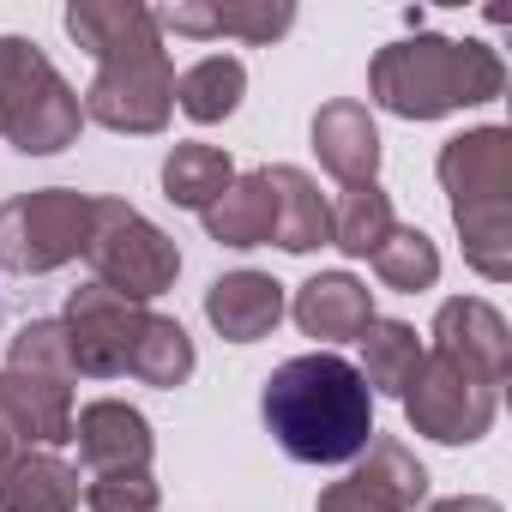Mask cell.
Instances as JSON below:
<instances>
[{"mask_svg":"<svg viewBox=\"0 0 512 512\" xmlns=\"http://www.w3.org/2000/svg\"><path fill=\"white\" fill-rule=\"evenodd\" d=\"M67 37L91 49L97 79L79 97L85 121L109 133H163L175 109V67L157 31V13L139 0H73Z\"/></svg>","mask_w":512,"mask_h":512,"instance_id":"cell-1","label":"cell"},{"mask_svg":"<svg viewBox=\"0 0 512 512\" xmlns=\"http://www.w3.org/2000/svg\"><path fill=\"white\" fill-rule=\"evenodd\" d=\"M260 416L296 464H350L374 440V392L356 362L332 350L290 356L284 368H272Z\"/></svg>","mask_w":512,"mask_h":512,"instance_id":"cell-2","label":"cell"},{"mask_svg":"<svg viewBox=\"0 0 512 512\" xmlns=\"http://www.w3.org/2000/svg\"><path fill=\"white\" fill-rule=\"evenodd\" d=\"M500 91H506V67L488 43L416 31L404 43H386L368 61V97L398 121H440V115L494 103Z\"/></svg>","mask_w":512,"mask_h":512,"instance_id":"cell-3","label":"cell"},{"mask_svg":"<svg viewBox=\"0 0 512 512\" xmlns=\"http://www.w3.org/2000/svg\"><path fill=\"white\" fill-rule=\"evenodd\" d=\"M440 187L452 205V223L464 235V260L488 278H512V133L506 127H470L440 145Z\"/></svg>","mask_w":512,"mask_h":512,"instance_id":"cell-4","label":"cell"},{"mask_svg":"<svg viewBox=\"0 0 512 512\" xmlns=\"http://www.w3.org/2000/svg\"><path fill=\"white\" fill-rule=\"evenodd\" d=\"M79 91L31 37H0V139L25 157H55L79 139Z\"/></svg>","mask_w":512,"mask_h":512,"instance_id":"cell-5","label":"cell"},{"mask_svg":"<svg viewBox=\"0 0 512 512\" xmlns=\"http://www.w3.org/2000/svg\"><path fill=\"white\" fill-rule=\"evenodd\" d=\"M85 260H91L97 284L127 296V302H151L181 278V247L151 217H139L127 199H91Z\"/></svg>","mask_w":512,"mask_h":512,"instance_id":"cell-6","label":"cell"},{"mask_svg":"<svg viewBox=\"0 0 512 512\" xmlns=\"http://www.w3.org/2000/svg\"><path fill=\"white\" fill-rule=\"evenodd\" d=\"M91 241V193L79 187H37L0 205V266L19 278L61 272Z\"/></svg>","mask_w":512,"mask_h":512,"instance_id":"cell-7","label":"cell"},{"mask_svg":"<svg viewBox=\"0 0 512 512\" xmlns=\"http://www.w3.org/2000/svg\"><path fill=\"white\" fill-rule=\"evenodd\" d=\"M494 410H500V386L482 368H470L446 350H422L416 380L404 386V416L416 434H428L440 446H476L494 428Z\"/></svg>","mask_w":512,"mask_h":512,"instance_id":"cell-8","label":"cell"},{"mask_svg":"<svg viewBox=\"0 0 512 512\" xmlns=\"http://www.w3.org/2000/svg\"><path fill=\"white\" fill-rule=\"evenodd\" d=\"M151 308L145 302H127L103 284H85L67 296V314H61V332H67V356H73V380H121L133 374V350H139V332H145Z\"/></svg>","mask_w":512,"mask_h":512,"instance_id":"cell-9","label":"cell"},{"mask_svg":"<svg viewBox=\"0 0 512 512\" xmlns=\"http://www.w3.org/2000/svg\"><path fill=\"white\" fill-rule=\"evenodd\" d=\"M428 500V470L404 440H368V452L320 488L314 512H416Z\"/></svg>","mask_w":512,"mask_h":512,"instance_id":"cell-10","label":"cell"},{"mask_svg":"<svg viewBox=\"0 0 512 512\" xmlns=\"http://www.w3.org/2000/svg\"><path fill=\"white\" fill-rule=\"evenodd\" d=\"M73 440H79V458H85L91 476H103V470H151V452H157L151 422L121 398L85 404L73 416Z\"/></svg>","mask_w":512,"mask_h":512,"instance_id":"cell-11","label":"cell"},{"mask_svg":"<svg viewBox=\"0 0 512 512\" xmlns=\"http://www.w3.org/2000/svg\"><path fill=\"white\" fill-rule=\"evenodd\" d=\"M0 422L13 428L19 446H43V452L67 446L73 440V392H67V380L0 368Z\"/></svg>","mask_w":512,"mask_h":512,"instance_id":"cell-12","label":"cell"},{"mask_svg":"<svg viewBox=\"0 0 512 512\" xmlns=\"http://www.w3.org/2000/svg\"><path fill=\"white\" fill-rule=\"evenodd\" d=\"M434 350H446V356L482 368L494 386H506L512 332H506V320H500L494 302H482V296H452V302L434 314Z\"/></svg>","mask_w":512,"mask_h":512,"instance_id":"cell-13","label":"cell"},{"mask_svg":"<svg viewBox=\"0 0 512 512\" xmlns=\"http://www.w3.org/2000/svg\"><path fill=\"white\" fill-rule=\"evenodd\" d=\"M205 320L223 344H260L284 320V284L266 272H223L205 290Z\"/></svg>","mask_w":512,"mask_h":512,"instance_id":"cell-14","label":"cell"},{"mask_svg":"<svg viewBox=\"0 0 512 512\" xmlns=\"http://www.w3.org/2000/svg\"><path fill=\"white\" fill-rule=\"evenodd\" d=\"M314 151H320V169H332L344 187H362L380 175V127L368 115V103L356 97H338L314 115Z\"/></svg>","mask_w":512,"mask_h":512,"instance_id":"cell-15","label":"cell"},{"mask_svg":"<svg viewBox=\"0 0 512 512\" xmlns=\"http://www.w3.org/2000/svg\"><path fill=\"white\" fill-rule=\"evenodd\" d=\"M290 314H296V326H302L308 338H320V344H350V338H362L368 320H374V290L356 284L350 272H320V278H308V284L296 290Z\"/></svg>","mask_w":512,"mask_h":512,"instance_id":"cell-16","label":"cell"},{"mask_svg":"<svg viewBox=\"0 0 512 512\" xmlns=\"http://www.w3.org/2000/svg\"><path fill=\"white\" fill-rule=\"evenodd\" d=\"M296 25V7H272V0H253V7H217V0H175L169 13H157V31L175 37H241V43H272Z\"/></svg>","mask_w":512,"mask_h":512,"instance_id":"cell-17","label":"cell"},{"mask_svg":"<svg viewBox=\"0 0 512 512\" xmlns=\"http://www.w3.org/2000/svg\"><path fill=\"white\" fill-rule=\"evenodd\" d=\"M79 470L43 446L13 452V464L0 470V512H79Z\"/></svg>","mask_w":512,"mask_h":512,"instance_id":"cell-18","label":"cell"},{"mask_svg":"<svg viewBox=\"0 0 512 512\" xmlns=\"http://www.w3.org/2000/svg\"><path fill=\"white\" fill-rule=\"evenodd\" d=\"M266 181H272V211H278L272 241L284 253H314L320 241H332V205H326V193H320V181L308 169L272 163Z\"/></svg>","mask_w":512,"mask_h":512,"instance_id":"cell-19","label":"cell"},{"mask_svg":"<svg viewBox=\"0 0 512 512\" xmlns=\"http://www.w3.org/2000/svg\"><path fill=\"white\" fill-rule=\"evenodd\" d=\"M199 217H205V235L223 241V247H272L278 211H272V181H266V169L235 175V181L223 187V199L205 205Z\"/></svg>","mask_w":512,"mask_h":512,"instance_id":"cell-20","label":"cell"},{"mask_svg":"<svg viewBox=\"0 0 512 512\" xmlns=\"http://www.w3.org/2000/svg\"><path fill=\"white\" fill-rule=\"evenodd\" d=\"M362 344V380H368V392L374 398H404V386L416 380V362H422V338H416V326H404V320H368V332L356 338Z\"/></svg>","mask_w":512,"mask_h":512,"instance_id":"cell-21","label":"cell"},{"mask_svg":"<svg viewBox=\"0 0 512 512\" xmlns=\"http://www.w3.org/2000/svg\"><path fill=\"white\" fill-rule=\"evenodd\" d=\"M241 91H247V67H241L235 55H205V61H193V67L175 79V103H181V115L199 121V127L229 121V115L241 109Z\"/></svg>","mask_w":512,"mask_h":512,"instance_id":"cell-22","label":"cell"},{"mask_svg":"<svg viewBox=\"0 0 512 512\" xmlns=\"http://www.w3.org/2000/svg\"><path fill=\"white\" fill-rule=\"evenodd\" d=\"M229 181H235V163H229V151H217V145H199V139H193V145H175V151L163 157V199L181 205V211L217 205Z\"/></svg>","mask_w":512,"mask_h":512,"instance_id":"cell-23","label":"cell"},{"mask_svg":"<svg viewBox=\"0 0 512 512\" xmlns=\"http://www.w3.org/2000/svg\"><path fill=\"white\" fill-rule=\"evenodd\" d=\"M398 229L392 217V199L380 181H362V187H344L338 205H332V247H344L350 260H368V253Z\"/></svg>","mask_w":512,"mask_h":512,"instance_id":"cell-24","label":"cell"},{"mask_svg":"<svg viewBox=\"0 0 512 512\" xmlns=\"http://www.w3.org/2000/svg\"><path fill=\"white\" fill-rule=\"evenodd\" d=\"M193 362L199 356H193V338L181 332V320L151 314L145 332H139V350H133V380H145L157 392H175V386L193 380Z\"/></svg>","mask_w":512,"mask_h":512,"instance_id":"cell-25","label":"cell"},{"mask_svg":"<svg viewBox=\"0 0 512 512\" xmlns=\"http://www.w3.org/2000/svg\"><path fill=\"white\" fill-rule=\"evenodd\" d=\"M374 272H380V284L386 290H404V296H416V290H434V278H440V247L416 229V223H398L374 253Z\"/></svg>","mask_w":512,"mask_h":512,"instance_id":"cell-26","label":"cell"},{"mask_svg":"<svg viewBox=\"0 0 512 512\" xmlns=\"http://www.w3.org/2000/svg\"><path fill=\"white\" fill-rule=\"evenodd\" d=\"M7 368L43 374V380H73V356H67L61 320H31V326H19V332H13V350H7Z\"/></svg>","mask_w":512,"mask_h":512,"instance_id":"cell-27","label":"cell"},{"mask_svg":"<svg viewBox=\"0 0 512 512\" xmlns=\"http://www.w3.org/2000/svg\"><path fill=\"white\" fill-rule=\"evenodd\" d=\"M91 512H157L163 506V488L151 470H103V476H85V494H79Z\"/></svg>","mask_w":512,"mask_h":512,"instance_id":"cell-28","label":"cell"},{"mask_svg":"<svg viewBox=\"0 0 512 512\" xmlns=\"http://www.w3.org/2000/svg\"><path fill=\"white\" fill-rule=\"evenodd\" d=\"M416 512H500V500H488V494H452V500H434V506H416Z\"/></svg>","mask_w":512,"mask_h":512,"instance_id":"cell-29","label":"cell"},{"mask_svg":"<svg viewBox=\"0 0 512 512\" xmlns=\"http://www.w3.org/2000/svg\"><path fill=\"white\" fill-rule=\"evenodd\" d=\"M13 452H19V440H13V428H7V422H0V470L13 464Z\"/></svg>","mask_w":512,"mask_h":512,"instance_id":"cell-30","label":"cell"}]
</instances>
